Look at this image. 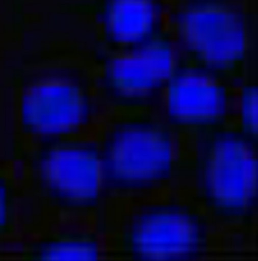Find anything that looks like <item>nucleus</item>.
Returning <instances> with one entry per match:
<instances>
[{
    "label": "nucleus",
    "instance_id": "obj_1",
    "mask_svg": "<svg viewBox=\"0 0 258 261\" xmlns=\"http://www.w3.org/2000/svg\"><path fill=\"white\" fill-rule=\"evenodd\" d=\"M101 130V151L109 193L150 194L165 188L177 173L180 144L177 132L161 115L121 110Z\"/></svg>",
    "mask_w": 258,
    "mask_h": 261
},
{
    "label": "nucleus",
    "instance_id": "obj_2",
    "mask_svg": "<svg viewBox=\"0 0 258 261\" xmlns=\"http://www.w3.org/2000/svg\"><path fill=\"white\" fill-rule=\"evenodd\" d=\"M167 29L180 60L239 81L251 54V24L243 0H174Z\"/></svg>",
    "mask_w": 258,
    "mask_h": 261
},
{
    "label": "nucleus",
    "instance_id": "obj_3",
    "mask_svg": "<svg viewBox=\"0 0 258 261\" xmlns=\"http://www.w3.org/2000/svg\"><path fill=\"white\" fill-rule=\"evenodd\" d=\"M99 116L98 84L75 67H50L32 75L15 101L18 130L32 144L90 135Z\"/></svg>",
    "mask_w": 258,
    "mask_h": 261
},
{
    "label": "nucleus",
    "instance_id": "obj_4",
    "mask_svg": "<svg viewBox=\"0 0 258 261\" xmlns=\"http://www.w3.org/2000/svg\"><path fill=\"white\" fill-rule=\"evenodd\" d=\"M26 165L35 193L60 213H90L109 193L101 151L90 135L34 142Z\"/></svg>",
    "mask_w": 258,
    "mask_h": 261
},
{
    "label": "nucleus",
    "instance_id": "obj_5",
    "mask_svg": "<svg viewBox=\"0 0 258 261\" xmlns=\"http://www.w3.org/2000/svg\"><path fill=\"white\" fill-rule=\"evenodd\" d=\"M211 246V226L200 208L179 199H153L121 223L109 252L132 260H188Z\"/></svg>",
    "mask_w": 258,
    "mask_h": 261
},
{
    "label": "nucleus",
    "instance_id": "obj_6",
    "mask_svg": "<svg viewBox=\"0 0 258 261\" xmlns=\"http://www.w3.org/2000/svg\"><path fill=\"white\" fill-rule=\"evenodd\" d=\"M197 187L203 208L216 219L239 223L257 208V142L233 125L200 135Z\"/></svg>",
    "mask_w": 258,
    "mask_h": 261
},
{
    "label": "nucleus",
    "instance_id": "obj_7",
    "mask_svg": "<svg viewBox=\"0 0 258 261\" xmlns=\"http://www.w3.org/2000/svg\"><path fill=\"white\" fill-rule=\"evenodd\" d=\"M180 64L179 50L168 32L121 50H110L102 64L98 89L121 110H147Z\"/></svg>",
    "mask_w": 258,
    "mask_h": 261
},
{
    "label": "nucleus",
    "instance_id": "obj_8",
    "mask_svg": "<svg viewBox=\"0 0 258 261\" xmlns=\"http://www.w3.org/2000/svg\"><path fill=\"white\" fill-rule=\"evenodd\" d=\"M236 89V81L180 60L159 95L161 118L176 132L199 135L231 125Z\"/></svg>",
    "mask_w": 258,
    "mask_h": 261
},
{
    "label": "nucleus",
    "instance_id": "obj_9",
    "mask_svg": "<svg viewBox=\"0 0 258 261\" xmlns=\"http://www.w3.org/2000/svg\"><path fill=\"white\" fill-rule=\"evenodd\" d=\"M92 11L109 50L138 46L167 29V0H93Z\"/></svg>",
    "mask_w": 258,
    "mask_h": 261
},
{
    "label": "nucleus",
    "instance_id": "obj_10",
    "mask_svg": "<svg viewBox=\"0 0 258 261\" xmlns=\"http://www.w3.org/2000/svg\"><path fill=\"white\" fill-rule=\"evenodd\" d=\"M18 257L38 260H98L107 257L109 245L89 228H63L26 240Z\"/></svg>",
    "mask_w": 258,
    "mask_h": 261
},
{
    "label": "nucleus",
    "instance_id": "obj_11",
    "mask_svg": "<svg viewBox=\"0 0 258 261\" xmlns=\"http://www.w3.org/2000/svg\"><path fill=\"white\" fill-rule=\"evenodd\" d=\"M20 182L17 173L0 165V245L15 242L20 234Z\"/></svg>",
    "mask_w": 258,
    "mask_h": 261
},
{
    "label": "nucleus",
    "instance_id": "obj_12",
    "mask_svg": "<svg viewBox=\"0 0 258 261\" xmlns=\"http://www.w3.org/2000/svg\"><path fill=\"white\" fill-rule=\"evenodd\" d=\"M231 125L248 139H258V87L252 80L240 83L236 89Z\"/></svg>",
    "mask_w": 258,
    "mask_h": 261
}]
</instances>
